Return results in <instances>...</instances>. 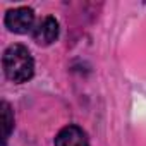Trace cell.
Segmentation results:
<instances>
[{
	"instance_id": "1",
	"label": "cell",
	"mask_w": 146,
	"mask_h": 146,
	"mask_svg": "<svg viewBox=\"0 0 146 146\" xmlns=\"http://www.w3.org/2000/svg\"><path fill=\"white\" fill-rule=\"evenodd\" d=\"M2 67L7 79L16 84L29 81L35 74V60L31 57V52L19 43H14L5 48L2 55Z\"/></svg>"
},
{
	"instance_id": "2",
	"label": "cell",
	"mask_w": 146,
	"mask_h": 146,
	"mask_svg": "<svg viewBox=\"0 0 146 146\" xmlns=\"http://www.w3.org/2000/svg\"><path fill=\"white\" fill-rule=\"evenodd\" d=\"M4 24L9 31L17 33V35H24L33 28L35 24V12L29 7H17V9H11L5 12L4 17Z\"/></svg>"
},
{
	"instance_id": "3",
	"label": "cell",
	"mask_w": 146,
	"mask_h": 146,
	"mask_svg": "<svg viewBox=\"0 0 146 146\" xmlns=\"http://www.w3.org/2000/svg\"><path fill=\"white\" fill-rule=\"evenodd\" d=\"M58 33H60L58 21H57L53 16H46V17L41 19V21L36 24V28L33 29V40H35L38 45L48 46V45H52V43L58 38Z\"/></svg>"
},
{
	"instance_id": "4",
	"label": "cell",
	"mask_w": 146,
	"mask_h": 146,
	"mask_svg": "<svg viewBox=\"0 0 146 146\" xmlns=\"http://www.w3.org/2000/svg\"><path fill=\"white\" fill-rule=\"evenodd\" d=\"M55 146H90V141L79 125H65L55 136Z\"/></svg>"
},
{
	"instance_id": "5",
	"label": "cell",
	"mask_w": 146,
	"mask_h": 146,
	"mask_svg": "<svg viewBox=\"0 0 146 146\" xmlns=\"http://www.w3.org/2000/svg\"><path fill=\"white\" fill-rule=\"evenodd\" d=\"M0 108H2V127H4V134H2V139H4V146L7 144V139L14 129V112L11 108V105L7 102H2V105H0Z\"/></svg>"
}]
</instances>
